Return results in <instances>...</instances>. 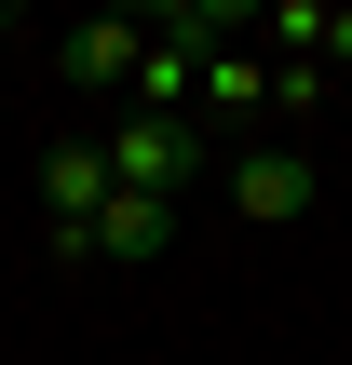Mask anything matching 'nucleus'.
Here are the masks:
<instances>
[{"instance_id": "nucleus-4", "label": "nucleus", "mask_w": 352, "mask_h": 365, "mask_svg": "<svg viewBox=\"0 0 352 365\" xmlns=\"http://www.w3.org/2000/svg\"><path fill=\"white\" fill-rule=\"evenodd\" d=\"M258 41H271L285 68H326V81H339V68H352V0H271Z\"/></svg>"}, {"instance_id": "nucleus-3", "label": "nucleus", "mask_w": 352, "mask_h": 365, "mask_svg": "<svg viewBox=\"0 0 352 365\" xmlns=\"http://www.w3.org/2000/svg\"><path fill=\"white\" fill-rule=\"evenodd\" d=\"M312 190H326L312 149H231V217H244V230H298Z\"/></svg>"}, {"instance_id": "nucleus-2", "label": "nucleus", "mask_w": 352, "mask_h": 365, "mask_svg": "<svg viewBox=\"0 0 352 365\" xmlns=\"http://www.w3.org/2000/svg\"><path fill=\"white\" fill-rule=\"evenodd\" d=\"M95 149H109V190H149V203H176L190 163H203V135L190 122H149V108H122V135H95Z\"/></svg>"}, {"instance_id": "nucleus-7", "label": "nucleus", "mask_w": 352, "mask_h": 365, "mask_svg": "<svg viewBox=\"0 0 352 365\" xmlns=\"http://www.w3.org/2000/svg\"><path fill=\"white\" fill-rule=\"evenodd\" d=\"M163 230H176V203H149V190H109V217H95V257H163Z\"/></svg>"}, {"instance_id": "nucleus-1", "label": "nucleus", "mask_w": 352, "mask_h": 365, "mask_svg": "<svg viewBox=\"0 0 352 365\" xmlns=\"http://www.w3.org/2000/svg\"><path fill=\"white\" fill-rule=\"evenodd\" d=\"M95 217H109V149L95 135L41 149V230H54V257H95Z\"/></svg>"}, {"instance_id": "nucleus-5", "label": "nucleus", "mask_w": 352, "mask_h": 365, "mask_svg": "<svg viewBox=\"0 0 352 365\" xmlns=\"http://www.w3.org/2000/svg\"><path fill=\"white\" fill-rule=\"evenodd\" d=\"M136 54H149V14H81L68 27V81L81 95H136Z\"/></svg>"}, {"instance_id": "nucleus-8", "label": "nucleus", "mask_w": 352, "mask_h": 365, "mask_svg": "<svg viewBox=\"0 0 352 365\" xmlns=\"http://www.w3.org/2000/svg\"><path fill=\"white\" fill-rule=\"evenodd\" d=\"M271 108H285V122H312V108H326V68H285V54H271Z\"/></svg>"}, {"instance_id": "nucleus-6", "label": "nucleus", "mask_w": 352, "mask_h": 365, "mask_svg": "<svg viewBox=\"0 0 352 365\" xmlns=\"http://www.w3.org/2000/svg\"><path fill=\"white\" fill-rule=\"evenodd\" d=\"M271 108V54H203V81H190V135L203 122H258Z\"/></svg>"}]
</instances>
